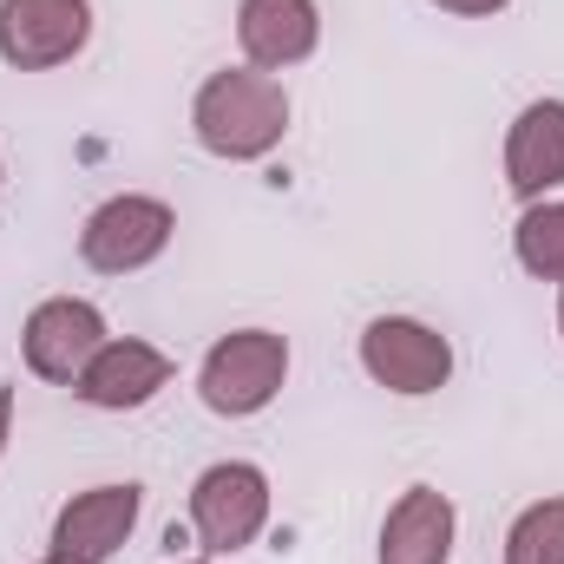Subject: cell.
I'll use <instances>...</instances> for the list:
<instances>
[{
	"instance_id": "1",
	"label": "cell",
	"mask_w": 564,
	"mask_h": 564,
	"mask_svg": "<svg viewBox=\"0 0 564 564\" xmlns=\"http://www.w3.org/2000/svg\"><path fill=\"white\" fill-rule=\"evenodd\" d=\"M191 139L224 164H257L289 139V93L276 73L224 66L191 99Z\"/></svg>"
},
{
	"instance_id": "2",
	"label": "cell",
	"mask_w": 564,
	"mask_h": 564,
	"mask_svg": "<svg viewBox=\"0 0 564 564\" xmlns=\"http://www.w3.org/2000/svg\"><path fill=\"white\" fill-rule=\"evenodd\" d=\"M289 381V341L276 328H230L197 361V401L217 421H257Z\"/></svg>"
},
{
	"instance_id": "3",
	"label": "cell",
	"mask_w": 564,
	"mask_h": 564,
	"mask_svg": "<svg viewBox=\"0 0 564 564\" xmlns=\"http://www.w3.org/2000/svg\"><path fill=\"white\" fill-rule=\"evenodd\" d=\"M270 473L257 459H217L191 479V532L204 558H237L270 525Z\"/></svg>"
},
{
	"instance_id": "4",
	"label": "cell",
	"mask_w": 564,
	"mask_h": 564,
	"mask_svg": "<svg viewBox=\"0 0 564 564\" xmlns=\"http://www.w3.org/2000/svg\"><path fill=\"white\" fill-rule=\"evenodd\" d=\"M171 237H177V210L164 197L119 191L79 224V263L93 276H139L171 250Z\"/></svg>"
},
{
	"instance_id": "5",
	"label": "cell",
	"mask_w": 564,
	"mask_h": 564,
	"mask_svg": "<svg viewBox=\"0 0 564 564\" xmlns=\"http://www.w3.org/2000/svg\"><path fill=\"white\" fill-rule=\"evenodd\" d=\"M355 355H361V375L401 401H426L453 381V341L421 315H375Z\"/></svg>"
},
{
	"instance_id": "6",
	"label": "cell",
	"mask_w": 564,
	"mask_h": 564,
	"mask_svg": "<svg viewBox=\"0 0 564 564\" xmlns=\"http://www.w3.org/2000/svg\"><path fill=\"white\" fill-rule=\"evenodd\" d=\"M106 341H112L106 308L86 302V295H46L20 322V361H26V375H40L53 388H73Z\"/></svg>"
},
{
	"instance_id": "7",
	"label": "cell",
	"mask_w": 564,
	"mask_h": 564,
	"mask_svg": "<svg viewBox=\"0 0 564 564\" xmlns=\"http://www.w3.org/2000/svg\"><path fill=\"white\" fill-rule=\"evenodd\" d=\"M93 40V0H0V66L53 73Z\"/></svg>"
},
{
	"instance_id": "8",
	"label": "cell",
	"mask_w": 564,
	"mask_h": 564,
	"mask_svg": "<svg viewBox=\"0 0 564 564\" xmlns=\"http://www.w3.org/2000/svg\"><path fill=\"white\" fill-rule=\"evenodd\" d=\"M139 512H144V486L132 479H112V486H86L73 492L59 512H53V558L66 564H112L132 532H139Z\"/></svg>"
},
{
	"instance_id": "9",
	"label": "cell",
	"mask_w": 564,
	"mask_h": 564,
	"mask_svg": "<svg viewBox=\"0 0 564 564\" xmlns=\"http://www.w3.org/2000/svg\"><path fill=\"white\" fill-rule=\"evenodd\" d=\"M171 355L164 348H151L139 335H112L93 361H86V375L73 381V394L86 401V408H99V414H132V408H151L164 388H171Z\"/></svg>"
},
{
	"instance_id": "10",
	"label": "cell",
	"mask_w": 564,
	"mask_h": 564,
	"mask_svg": "<svg viewBox=\"0 0 564 564\" xmlns=\"http://www.w3.org/2000/svg\"><path fill=\"white\" fill-rule=\"evenodd\" d=\"M237 46H243V66L289 73L322 46V7L315 0H243L237 7Z\"/></svg>"
},
{
	"instance_id": "11",
	"label": "cell",
	"mask_w": 564,
	"mask_h": 564,
	"mask_svg": "<svg viewBox=\"0 0 564 564\" xmlns=\"http://www.w3.org/2000/svg\"><path fill=\"white\" fill-rule=\"evenodd\" d=\"M453 545H459V512L440 486H408L388 519H381V545H375V564H453Z\"/></svg>"
},
{
	"instance_id": "12",
	"label": "cell",
	"mask_w": 564,
	"mask_h": 564,
	"mask_svg": "<svg viewBox=\"0 0 564 564\" xmlns=\"http://www.w3.org/2000/svg\"><path fill=\"white\" fill-rule=\"evenodd\" d=\"M506 184L519 204L564 191V99H532L506 126Z\"/></svg>"
},
{
	"instance_id": "13",
	"label": "cell",
	"mask_w": 564,
	"mask_h": 564,
	"mask_svg": "<svg viewBox=\"0 0 564 564\" xmlns=\"http://www.w3.org/2000/svg\"><path fill=\"white\" fill-rule=\"evenodd\" d=\"M512 257L539 282H564V197H539L512 224Z\"/></svg>"
},
{
	"instance_id": "14",
	"label": "cell",
	"mask_w": 564,
	"mask_h": 564,
	"mask_svg": "<svg viewBox=\"0 0 564 564\" xmlns=\"http://www.w3.org/2000/svg\"><path fill=\"white\" fill-rule=\"evenodd\" d=\"M506 564H564V492L532 499L512 532H506Z\"/></svg>"
},
{
	"instance_id": "15",
	"label": "cell",
	"mask_w": 564,
	"mask_h": 564,
	"mask_svg": "<svg viewBox=\"0 0 564 564\" xmlns=\"http://www.w3.org/2000/svg\"><path fill=\"white\" fill-rule=\"evenodd\" d=\"M440 13H453V20H492V13H506L512 0H433Z\"/></svg>"
},
{
	"instance_id": "16",
	"label": "cell",
	"mask_w": 564,
	"mask_h": 564,
	"mask_svg": "<svg viewBox=\"0 0 564 564\" xmlns=\"http://www.w3.org/2000/svg\"><path fill=\"white\" fill-rule=\"evenodd\" d=\"M13 388H0V459H7V446H13Z\"/></svg>"
},
{
	"instance_id": "17",
	"label": "cell",
	"mask_w": 564,
	"mask_h": 564,
	"mask_svg": "<svg viewBox=\"0 0 564 564\" xmlns=\"http://www.w3.org/2000/svg\"><path fill=\"white\" fill-rule=\"evenodd\" d=\"M558 335H564V282H558Z\"/></svg>"
},
{
	"instance_id": "18",
	"label": "cell",
	"mask_w": 564,
	"mask_h": 564,
	"mask_svg": "<svg viewBox=\"0 0 564 564\" xmlns=\"http://www.w3.org/2000/svg\"><path fill=\"white\" fill-rule=\"evenodd\" d=\"M0 191H7V158H0Z\"/></svg>"
},
{
	"instance_id": "19",
	"label": "cell",
	"mask_w": 564,
	"mask_h": 564,
	"mask_svg": "<svg viewBox=\"0 0 564 564\" xmlns=\"http://www.w3.org/2000/svg\"><path fill=\"white\" fill-rule=\"evenodd\" d=\"M40 564H66V558H53V552H46V558H40Z\"/></svg>"
},
{
	"instance_id": "20",
	"label": "cell",
	"mask_w": 564,
	"mask_h": 564,
	"mask_svg": "<svg viewBox=\"0 0 564 564\" xmlns=\"http://www.w3.org/2000/svg\"><path fill=\"white\" fill-rule=\"evenodd\" d=\"M191 564H217V558H191Z\"/></svg>"
}]
</instances>
